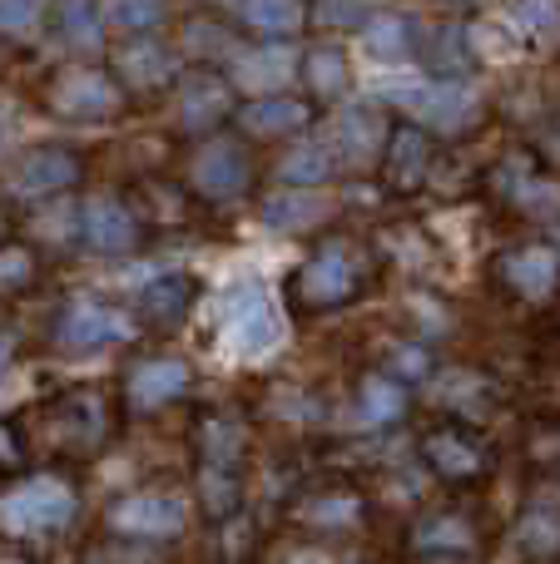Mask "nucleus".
<instances>
[{
    "label": "nucleus",
    "instance_id": "1",
    "mask_svg": "<svg viewBox=\"0 0 560 564\" xmlns=\"http://www.w3.org/2000/svg\"><path fill=\"white\" fill-rule=\"evenodd\" d=\"M214 337H218V347H224V357H234V361H268L283 347L288 322H283V312H278V297L268 292V282L234 278L228 288H218Z\"/></svg>",
    "mask_w": 560,
    "mask_h": 564
},
{
    "label": "nucleus",
    "instance_id": "2",
    "mask_svg": "<svg viewBox=\"0 0 560 564\" xmlns=\"http://www.w3.org/2000/svg\"><path fill=\"white\" fill-rule=\"evenodd\" d=\"M377 99L402 105L407 115L422 119V129H437V134H462L466 124L482 119V95H476L466 79H427V75L383 79Z\"/></svg>",
    "mask_w": 560,
    "mask_h": 564
},
{
    "label": "nucleus",
    "instance_id": "3",
    "mask_svg": "<svg viewBox=\"0 0 560 564\" xmlns=\"http://www.w3.org/2000/svg\"><path fill=\"white\" fill-rule=\"evenodd\" d=\"M69 516H75V490L55 476H35L0 496V530L10 535H45V530L65 525Z\"/></svg>",
    "mask_w": 560,
    "mask_h": 564
},
{
    "label": "nucleus",
    "instance_id": "4",
    "mask_svg": "<svg viewBox=\"0 0 560 564\" xmlns=\"http://www.w3.org/2000/svg\"><path fill=\"white\" fill-rule=\"evenodd\" d=\"M492 178H496V194L511 208H521L526 218H536V224H560V184L536 174L531 159H521V154L506 159Z\"/></svg>",
    "mask_w": 560,
    "mask_h": 564
},
{
    "label": "nucleus",
    "instance_id": "5",
    "mask_svg": "<svg viewBox=\"0 0 560 564\" xmlns=\"http://www.w3.org/2000/svg\"><path fill=\"white\" fill-rule=\"evenodd\" d=\"M353 288H357V263L347 253V243L317 248L303 263V273H298V297L308 307H337V302L353 297Z\"/></svg>",
    "mask_w": 560,
    "mask_h": 564
},
{
    "label": "nucleus",
    "instance_id": "6",
    "mask_svg": "<svg viewBox=\"0 0 560 564\" xmlns=\"http://www.w3.org/2000/svg\"><path fill=\"white\" fill-rule=\"evenodd\" d=\"M115 530L144 535V540L179 535V530H184V500H179L174 490H139V496L115 506Z\"/></svg>",
    "mask_w": 560,
    "mask_h": 564
},
{
    "label": "nucleus",
    "instance_id": "7",
    "mask_svg": "<svg viewBox=\"0 0 560 564\" xmlns=\"http://www.w3.org/2000/svg\"><path fill=\"white\" fill-rule=\"evenodd\" d=\"M383 174L397 194H417L432 174V139L422 124H397L383 149Z\"/></svg>",
    "mask_w": 560,
    "mask_h": 564
},
{
    "label": "nucleus",
    "instance_id": "8",
    "mask_svg": "<svg viewBox=\"0 0 560 564\" xmlns=\"http://www.w3.org/2000/svg\"><path fill=\"white\" fill-rule=\"evenodd\" d=\"M189 178H194V188L204 198H214V204H224V198H238L248 188V159L238 144H228V139H214V144H204L194 154V169H189Z\"/></svg>",
    "mask_w": 560,
    "mask_h": 564
},
{
    "label": "nucleus",
    "instance_id": "9",
    "mask_svg": "<svg viewBox=\"0 0 560 564\" xmlns=\"http://www.w3.org/2000/svg\"><path fill=\"white\" fill-rule=\"evenodd\" d=\"M502 282L526 302H546L560 288V253L551 243H526L502 258Z\"/></svg>",
    "mask_w": 560,
    "mask_h": 564
},
{
    "label": "nucleus",
    "instance_id": "10",
    "mask_svg": "<svg viewBox=\"0 0 560 564\" xmlns=\"http://www.w3.org/2000/svg\"><path fill=\"white\" fill-rule=\"evenodd\" d=\"M50 109L65 119L95 124V119H109L119 109V89L109 85L105 75H95V69H75V75H65L55 89H50Z\"/></svg>",
    "mask_w": 560,
    "mask_h": 564
},
{
    "label": "nucleus",
    "instance_id": "11",
    "mask_svg": "<svg viewBox=\"0 0 560 564\" xmlns=\"http://www.w3.org/2000/svg\"><path fill=\"white\" fill-rule=\"evenodd\" d=\"M129 337V317H119L115 307L105 302H69V312L60 317V341L65 351H99L109 341H125Z\"/></svg>",
    "mask_w": 560,
    "mask_h": 564
},
{
    "label": "nucleus",
    "instance_id": "12",
    "mask_svg": "<svg viewBox=\"0 0 560 564\" xmlns=\"http://www.w3.org/2000/svg\"><path fill=\"white\" fill-rule=\"evenodd\" d=\"M417 55L427 59L432 79H466V69L476 65V40H472V25H456V20H442V25L422 30L417 35Z\"/></svg>",
    "mask_w": 560,
    "mask_h": 564
},
{
    "label": "nucleus",
    "instance_id": "13",
    "mask_svg": "<svg viewBox=\"0 0 560 564\" xmlns=\"http://www.w3.org/2000/svg\"><path fill=\"white\" fill-rule=\"evenodd\" d=\"M387 119L377 105H347L343 115H337V164H373L377 154L387 149Z\"/></svg>",
    "mask_w": 560,
    "mask_h": 564
},
{
    "label": "nucleus",
    "instance_id": "14",
    "mask_svg": "<svg viewBox=\"0 0 560 564\" xmlns=\"http://www.w3.org/2000/svg\"><path fill=\"white\" fill-rule=\"evenodd\" d=\"M298 65L303 59L293 55L288 45H278V40H268V45H258V50H244V55H234V79L248 89V95H278L283 85H293V75H298Z\"/></svg>",
    "mask_w": 560,
    "mask_h": 564
},
{
    "label": "nucleus",
    "instance_id": "15",
    "mask_svg": "<svg viewBox=\"0 0 560 564\" xmlns=\"http://www.w3.org/2000/svg\"><path fill=\"white\" fill-rule=\"evenodd\" d=\"M75 178H79V164L69 149H30L15 164V174H10V188H15L20 198H45V194L69 188Z\"/></svg>",
    "mask_w": 560,
    "mask_h": 564
},
{
    "label": "nucleus",
    "instance_id": "16",
    "mask_svg": "<svg viewBox=\"0 0 560 564\" xmlns=\"http://www.w3.org/2000/svg\"><path fill=\"white\" fill-rule=\"evenodd\" d=\"M422 456H427V466H432L442 480H472V476H482V470H486V451L476 446L466 431H456V426L427 431Z\"/></svg>",
    "mask_w": 560,
    "mask_h": 564
},
{
    "label": "nucleus",
    "instance_id": "17",
    "mask_svg": "<svg viewBox=\"0 0 560 564\" xmlns=\"http://www.w3.org/2000/svg\"><path fill=\"white\" fill-rule=\"evenodd\" d=\"M427 397L437 406L456 411V416H486L496 406V387L482 377V371H462V367H446L427 377Z\"/></svg>",
    "mask_w": 560,
    "mask_h": 564
},
{
    "label": "nucleus",
    "instance_id": "18",
    "mask_svg": "<svg viewBox=\"0 0 560 564\" xmlns=\"http://www.w3.org/2000/svg\"><path fill=\"white\" fill-rule=\"evenodd\" d=\"M263 224L278 228V234H303V228H317L327 214H333V198L323 188H278V194L263 198Z\"/></svg>",
    "mask_w": 560,
    "mask_h": 564
},
{
    "label": "nucleus",
    "instance_id": "19",
    "mask_svg": "<svg viewBox=\"0 0 560 564\" xmlns=\"http://www.w3.org/2000/svg\"><path fill=\"white\" fill-rule=\"evenodd\" d=\"M417 20L397 15V10H373V20L363 25V50L377 59V65H402V59L417 55Z\"/></svg>",
    "mask_w": 560,
    "mask_h": 564
},
{
    "label": "nucleus",
    "instance_id": "20",
    "mask_svg": "<svg viewBox=\"0 0 560 564\" xmlns=\"http://www.w3.org/2000/svg\"><path fill=\"white\" fill-rule=\"evenodd\" d=\"M184 387H189V367L174 357L139 361V367L129 371V401H134L139 411H154V406H164V401L184 397Z\"/></svg>",
    "mask_w": 560,
    "mask_h": 564
},
{
    "label": "nucleus",
    "instance_id": "21",
    "mask_svg": "<svg viewBox=\"0 0 560 564\" xmlns=\"http://www.w3.org/2000/svg\"><path fill=\"white\" fill-rule=\"evenodd\" d=\"M228 105H234V89H228V79L208 75V69H198V75H189L184 85H179V119H184L189 129L218 124V119L228 115Z\"/></svg>",
    "mask_w": 560,
    "mask_h": 564
},
{
    "label": "nucleus",
    "instance_id": "22",
    "mask_svg": "<svg viewBox=\"0 0 560 564\" xmlns=\"http://www.w3.org/2000/svg\"><path fill=\"white\" fill-rule=\"evenodd\" d=\"M115 65L134 89H159V85L174 79V50L159 45V40H149V35H134L115 55Z\"/></svg>",
    "mask_w": 560,
    "mask_h": 564
},
{
    "label": "nucleus",
    "instance_id": "23",
    "mask_svg": "<svg viewBox=\"0 0 560 564\" xmlns=\"http://www.w3.org/2000/svg\"><path fill=\"white\" fill-rule=\"evenodd\" d=\"M85 238H89V248H99V253H129L139 238V224L125 204L95 198V204L85 208Z\"/></svg>",
    "mask_w": 560,
    "mask_h": 564
},
{
    "label": "nucleus",
    "instance_id": "24",
    "mask_svg": "<svg viewBox=\"0 0 560 564\" xmlns=\"http://www.w3.org/2000/svg\"><path fill=\"white\" fill-rule=\"evenodd\" d=\"M333 174H337V149L323 144V139H303V144H293L283 154V164H278L283 188H323Z\"/></svg>",
    "mask_w": 560,
    "mask_h": 564
},
{
    "label": "nucleus",
    "instance_id": "25",
    "mask_svg": "<svg viewBox=\"0 0 560 564\" xmlns=\"http://www.w3.org/2000/svg\"><path fill=\"white\" fill-rule=\"evenodd\" d=\"M412 545L422 550V555H472L476 525L466 516H456V510H446V516H427L422 525L412 530Z\"/></svg>",
    "mask_w": 560,
    "mask_h": 564
},
{
    "label": "nucleus",
    "instance_id": "26",
    "mask_svg": "<svg viewBox=\"0 0 560 564\" xmlns=\"http://www.w3.org/2000/svg\"><path fill=\"white\" fill-rule=\"evenodd\" d=\"M407 411V387L392 377H367L357 391V426L363 431H387L397 426Z\"/></svg>",
    "mask_w": 560,
    "mask_h": 564
},
{
    "label": "nucleus",
    "instance_id": "27",
    "mask_svg": "<svg viewBox=\"0 0 560 564\" xmlns=\"http://www.w3.org/2000/svg\"><path fill=\"white\" fill-rule=\"evenodd\" d=\"M55 30H60V40H65L69 50L89 55V50H99V40H105V10H99L95 0H60L55 6Z\"/></svg>",
    "mask_w": 560,
    "mask_h": 564
},
{
    "label": "nucleus",
    "instance_id": "28",
    "mask_svg": "<svg viewBox=\"0 0 560 564\" xmlns=\"http://www.w3.org/2000/svg\"><path fill=\"white\" fill-rule=\"evenodd\" d=\"M244 124H248V134H263V139L293 134V129L308 124V105L303 99H288V95H263L244 109Z\"/></svg>",
    "mask_w": 560,
    "mask_h": 564
},
{
    "label": "nucleus",
    "instance_id": "29",
    "mask_svg": "<svg viewBox=\"0 0 560 564\" xmlns=\"http://www.w3.org/2000/svg\"><path fill=\"white\" fill-rule=\"evenodd\" d=\"M308 20L303 0H244V25L258 30L263 40H288L298 35Z\"/></svg>",
    "mask_w": 560,
    "mask_h": 564
},
{
    "label": "nucleus",
    "instance_id": "30",
    "mask_svg": "<svg viewBox=\"0 0 560 564\" xmlns=\"http://www.w3.org/2000/svg\"><path fill=\"white\" fill-rule=\"evenodd\" d=\"M298 69H303L308 89H313V95H323V99H333V95H343V89H347V55L337 45H313Z\"/></svg>",
    "mask_w": 560,
    "mask_h": 564
},
{
    "label": "nucleus",
    "instance_id": "31",
    "mask_svg": "<svg viewBox=\"0 0 560 564\" xmlns=\"http://www.w3.org/2000/svg\"><path fill=\"white\" fill-rule=\"evenodd\" d=\"M516 545H521L531 560L560 555V516H556V510H546V506L526 510L521 525H516Z\"/></svg>",
    "mask_w": 560,
    "mask_h": 564
},
{
    "label": "nucleus",
    "instance_id": "32",
    "mask_svg": "<svg viewBox=\"0 0 560 564\" xmlns=\"http://www.w3.org/2000/svg\"><path fill=\"white\" fill-rule=\"evenodd\" d=\"M164 20V0H109L105 25L125 30V35H149Z\"/></svg>",
    "mask_w": 560,
    "mask_h": 564
},
{
    "label": "nucleus",
    "instance_id": "33",
    "mask_svg": "<svg viewBox=\"0 0 560 564\" xmlns=\"http://www.w3.org/2000/svg\"><path fill=\"white\" fill-rule=\"evenodd\" d=\"M189 307V278H154L144 288V312L159 322H179Z\"/></svg>",
    "mask_w": 560,
    "mask_h": 564
},
{
    "label": "nucleus",
    "instance_id": "34",
    "mask_svg": "<svg viewBox=\"0 0 560 564\" xmlns=\"http://www.w3.org/2000/svg\"><path fill=\"white\" fill-rule=\"evenodd\" d=\"M506 25L521 35H551L560 25V0H511L506 6Z\"/></svg>",
    "mask_w": 560,
    "mask_h": 564
},
{
    "label": "nucleus",
    "instance_id": "35",
    "mask_svg": "<svg viewBox=\"0 0 560 564\" xmlns=\"http://www.w3.org/2000/svg\"><path fill=\"white\" fill-rule=\"evenodd\" d=\"M184 45H189V55H198V59H214V55H238V50H234V35H228V30H218L214 20H189V30H184Z\"/></svg>",
    "mask_w": 560,
    "mask_h": 564
},
{
    "label": "nucleus",
    "instance_id": "36",
    "mask_svg": "<svg viewBox=\"0 0 560 564\" xmlns=\"http://www.w3.org/2000/svg\"><path fill=\"white\" fill-rule=\"evenodd\" d=\"M387 377H392V381H427V377H432L427 341H402V347L387 357Z\"/></svg>",
    "mask_w": 560,
    "mask_h": 564
},
{
    "label": "nucleus",
    "instance_id": "37",
    "mask_svg": "<svg viewBox=\"0 0 560 564\" xmlns=\"http://www.w3.org/2000/svg\"><path fill=\"white\" fill-rule=\"evenodd\" d=\"M357 496H347V490H333V496H317L313 506H308V520L313 525H353L357 520Z\"/></svg>",
    "mask_w": 560,
    "mask_h": 564
},
{
    "label": "nucleus",
    "instance_id": "38",
    "mask_svg": "<svg viewBox=\"0 0 560 564\" xmlns=\"http://www.w3.org/2000/svg\"><path fill=\"white\" fill-rule=\"evenodd\" d=\"M317 20L323 25H357L373 20V0H317Z\"/></svg>",
    "mask_w": 560,
    "mask_h": 564
},
{
    "label": "nucleus",
    "instance_id": "39",
    "mask_svg": "<svg viewBox=\"0 0 560 564\" xmlns=\"http://www.w3.org/2000/svg\"><path fill=\"white\" fill-rule=\"evenodd\" d=\"M204 496H208V510H214V516H224V510L238 506V480L228 476V466L204 470Z\"/></svg>",
    "mask_w": 560,
    "mask_h": 564
},
{
    "label": "nucleus",
    "instance_id": "40",
    "mask_svg": "<svg viewBox=\"0 0 560 564\" xmlns=\"http://www.w3.org/2000/svg\"><path fill=\"white\" fill-rule=\"evenodd\" d=\"M40 20V0H0V35H30Z\"/></svg>",
    "mask_w": 560,
    "mask_h": 564
},
{
    "label": "nucleus",
    "instance_id": "41",
    "mask_svg": "<svg viewBox=\"0 0 560 564\" xmlns=\"http://www.w3.org/2000/svg\"><path fill=\"white\" fill-rule=\"evenodd\" d=\"M30 273H35V263L25 248H0V288H20V282H30Z\"/></svg>",
    "mask_w": 560,
    "mask_h": 564
},
{
    "label": "nucleus",
    "instance_id": "42",
    "mask_svg": "<svg viewBox=\"0 0 560 564\" xmlns=\"http://www.w3.org/2000/svg\"><path fill=\"white\" fill-rule=\"evenodd\" d=\"M10 139H15V115H10V109L0 105V154L10 149Z\"/></svg>",
    "mask_w": 560,
    "mask_h": 564
},
{
    "label": "nucleus",
    "instance_id": "43",
    "mask_svg": "<svg viewBox=\"0 0 560 564\" xmlns=\"http://www.w3.org/2000/svg\"><path fill=\"white\" fill-rule=\"evenodd\" d=\"M0 460H15V441H10L6 431H0Z\"/></svg>",
    "mask_w": 560,
    "mask_h": 564
},
{
    "label": "nucleus",
    "instance_id": "44",
    "mask_svg": "<svg viewBox=\"0 0 560 564\" xmlns=\"http://www.w3.org/2000/svg\"><path fill=\"white\" fill-rule=\"evenodd\" d=\"M6 357H10V337H0V367H6Z\"/></svg>",
    "mask_w": 560,
    "mask_h": 564
},
{
    "label": "nucleus",
    "instance_id": "45",
    "mask_svg": "<svg viewBox=\"0 0 560 564\" xmlns=\"http://www.w3.org/2000/svg\"><path fill=\"white\" fill-rule=\"evenodd\" d=\"M551 248H556V253H560V224H556V234H551Z\"/></svg>",
    "mask_w": 560,
    "mask_h": 564
},
{
    "label": "nucleus",
    "instance_id": "46",
    "mask_svg": "<svg viewBox=\"0 0 560 564\" xmlns=\"http://www.w3.org/2000/svg\"><path fill=\"white\" fill-rule=\"evenodd\" d=\"M0 564H15V560H0Z\"/></svg>",
    "mask_w": 560,
    "mask_h": 564
},
{
    "label": "nucleus",
    "instance_id": "47",
    "mask_svg": "<svg viewBox=\"0 0 560 564\" xmlns=\"http://www.w3.org/2000/svg\"><path fill=\"white\" fill-rule=\"evenodd\" d=\"M556 149H560V139H556Z\"/></svg>",
    "mask_w": 560,
    "mask_h": 564
}]
</instances>
